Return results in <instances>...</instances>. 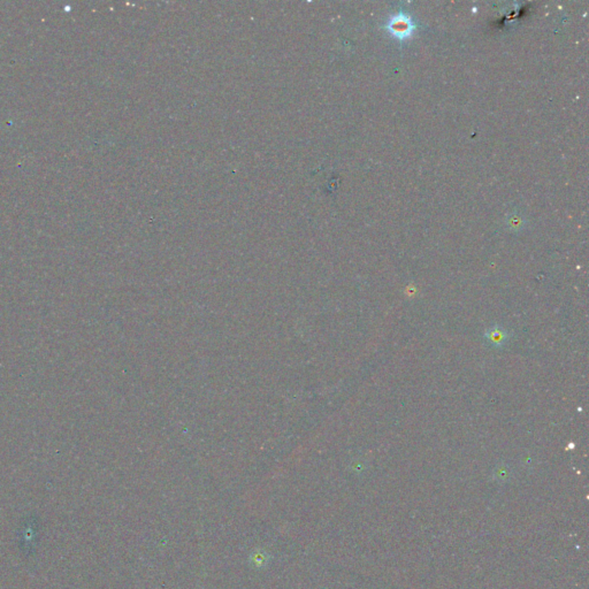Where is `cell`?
<instances>
[{"label":"cell","instance_id":"6da1fadb","mask_svg":"<svg viewBox=\"0 0 589 589\" xmlns=\"http://www.w3.org/2000/svg\"><path fill=\"white\" fill-rule=\"evenodd\" d=\"M510 337H511V335H510L508 329L497 325L489 327L483 334V338L487 342V344L494 348L504 347L509 342Z\"/></svg>","mask_w":589,"mask_h":589},{"label":"cell","instance_id":"7a4b0ae2","mask_svg":"<svg viewBox=\"0 0 589 589\" xmlns=\"http://www.w3.org/2000/svg\"><path fill=\"white\" fill-rule=\"evenodd\" d=\"M390 29L394 31L395 35H398V36H406V35L410 34V30L412 29V27H411L410 22L405 20V18H396V21L392 22Z\"/></svg>","mask_w":589,"mask_h":589}]
</instances>
